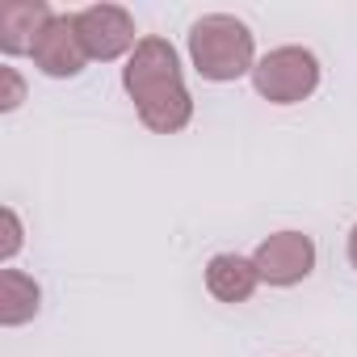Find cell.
Wrapping results in <instances>:
<instances>
[{"label":"cell","mask_w":357,"mask_h":357,"mask_svg":"<svg viewBox=\"0 0 357 357\" xmlns=\"http://www.w3.org/2000/svg\"><path fill=\"white\" fill-rule=\"evenodd\" d=\"M190 59L202 80H215V84L240 80L257 68L252 30L231 13H206L190 30Z\"/></svg>","instance_id":"obj_1"},{"label":"cell","mask_w":357,"mask_h":357,"mask_svg":"<svg viewBox=\"0 0 357 357\" xmlns=\"http://www.w3.org/2000/svg\"><path fill=\"white\" fill-rule=\"evenodd\" d=\"M252 84L265 101L273 105H294L307 101L319 89V59L307 47H278L252 68Z\"/></svg>","instance_id":"obj_2"},{"label":"cell","mask_w":357,"mask_h":357,"mask_svg":"<svg viewBox=\"0 0 357 357\" xmlns=\"http://www.w3.org/2000/svg\"><path fill=\"white\" fill-rule=\"evenodd\" d=\"M122 89L130 93L135 105H147L164 93L185 89L181 80V59H176L172 43L164 38H139V47L130 51L126 68H122Z\"/></svg>","instance_id":"obj_3"},{"label":"cell","mask_w":357,"mask_h":357,"mask_svg":"<svg viewBox=\"0 0 357 357\" xmlns=\"http://www.w3.org/2000/svg\"><path fill=\"white\" fill-rule=\"evenodd\" d=\"M252 265H257L261 282H269V286H298L315 269V240L303 231H278L257 244Z\"/></svg>","instance_id":"obj_4"},{"label":"cell","mask_w":357,"mask_h":357,"mask_svg":"<svg viewBox=\"0 0 357 357\" xmlns=\"http://www.w3.org/2000/svg\"><path fill=\"white\" fill-rule=\"evenodd\" d=\"M76 30H80L89 59H101V63L139 47L135 43V17L122 5H93V9L76 13Z\"/></svg>","instance_id":"obj_5"},{"label":"cell","mask_w":357,"mask_h":357,"mask_svg":"<svg viewBox=\"0 0 357 357\" xmlns=\"http://www.w3.org/2000/svg\"><path fill=\"white\" fill-rule=\"evenodd\" d=\"M30 55H34V63H38L47 76H55V80H68V76L84 72L89 51H84V43H80L76 13H55L51 26L38 34V43H34Z\"/></svg>","instance_id":"obj_6"},{"label":"cell","mask_w":357,"mask_h":357,"mask_svg":"<svg viewBox=\"0 0 357 357\" xmlns=\"http://www.w3.org/2000/svg\"><path fill=\"white\" fill-rule=\"evenodd\" d=\"M51 9L47 0H9L0 5V51L5 55H26L34 51L38 34L51 26Z\"/></svg>","instance_id":"obj_7"},{"label":"cell","mask_w":357,"mask_h":357,"mask_svg":"<svg viewBox=\"0 0 357 357\" xmlns=\"http://www.w3.org/2000/svg\"><path fill=\"white\" fill-rule=\"evenodd\" d=\"M261 286V273L252 265V257H240V252H219L211 257L206 265V290L219 298V303H248Z\"/></svg>","instance_id":"obj_8"},{"label":"cell","mask_w":357,"mask_h":357,"mask_svg":"<svg viewBox=\"0 0 357 357\" xmlns=\"http://www.w3.org/2000/svg\"><path fill=\"white\" fill-rule=\"evenodd\" d=\"M38 303H43V290H38V282L30 273H22V269L0 273V324L5 328H17V324L34 319Z\"/></svg>","instance_id":"obj_9"},{"label":"cell","mask_w":357,"mask_h":357,"mask_svg":"<svg viewBox=\"0 0 357 357\" xmlns=\"http://www.w3.org/2000/svg\"><path fill=\"white\" fill-rule=\"evenodd\" d=\"M139 118H143V126L155 130V135H176V130H185L190 118H194V97H190V89L164 93V97L139 105Z\"/></svg>","instance_id":"obj_10"},{"label":"cell","mask_w":357,"mask_h":357,"mask_svg":"<svg viewBox=\"0 0 357 357\" xmlns=\"http://www.w3.org/2000/svg\"><path fill=\"white\" fill-rule=\"evenodd\" d=\"M0 227H5V236H0V261H13L17 248H22V219L13 206L0 211Z\"/></svg>","instance_id":"obj_11"},{"label":"cell","mask_w":357,"mask_h":357,"mask_svg":"<svg viewBox=\"0 0 357 357\" xmlns=\"http://www.w3.org/2000/svg\"><path fill=\"white\" fill-rule=\"evenodd\" d=\"M26 101V80L17 76V68H0V109H17Z\"/></svg>","instance_id":"obj_12"},{"label":"cell","mask_w":357,"mask_h":357,"mask_svg":"<svg viewBox=\"0 0 357 357\" xmlns=\"http://www.w3.org/2000/svg\"><path fill=\"white\" fill-rule=\"evenodd\" d=\"M349 261H353V269H357V227L349 231Z\"/></svg>","instance_id":"obj_13"}]
</instances>
